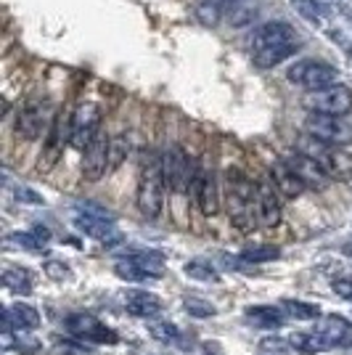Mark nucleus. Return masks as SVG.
Here are the masks:
<instances>
[{"mask_svg":"<svg viewBox=\"0 0 352 355\" xmlns=\"http://www.w3.org/2000/svg\"><path fill=\"white\" fill-rule=\"evenodd\" d=\"M225 202H228V218L238 231H252L257 220V183H252L241 170L225 173Z\"/></svg>","mask_w":352,"mask_h":355,"instance_id":"f257e3e1","label":"nucleus"},{"mask_svg":"<svg viewBox=\"0 0 352 355\" xmlns=\"http://www.w3.org/2000/svg\"><path fill=\"white\" fill-rule=\"evenodd\" d=\"M164 170H161V157L148 151L141 162V175H138V193L135 202L141 215L148 220H157L164 207Z\"/></svg>","mask_w":352,"mask_h":355,"instance_id":"f03ea898","label":"nucleus"},{"mask_svg":"<svg viewBox=\"0 0 352 355\" xmlns=\"http://www.w3.org/2000/svg\"><path fill=\"white\" fill-rule=\"evenodd\" d=\"M297 151L313 157V159L326 170V175L331 178V180H342V183L352 180V154H347L344 148L328 146V144H321V141L305 135V138L297 144Z\"/></svg>","mask_w":352,"mask_h":355,"instance_id":"7ed1b4c3","label":"nucleus"},{"mask_svg":"<svg viewBox=\"0 0 352 355\" xmlns=\"http://www.w3.org/2000/svg\"><path fill=\"white\" fill-rule=\"evenodd\" d=\"M161 170H164V183L170 186V191L186 193L193 189V178H196L199 167L191 162L186 148L173 144V146L164 148V154H161Z\"/></svg>","mask_w":352,"mask_h":355,"instance_id":"20e7f679","label":"nucleus"},{"mask_svg":"<svg viewBox=\"0 0 352 355\" xmlns=\"http://www.w3.org/2000/svg\"><path fill=\"white\" fill-rule=\"evenodd\" d=\"M305 135L328 144V146L344 148L352 144V125L347 122V117H328V114H308L305 122Z\"/></svg>","mask_w":352,"mask_h":355,"instance_id":"39448f33","label":"nucleus"},{"mask_svg":"<svg viewBox=\"0 0 352 355\" xmlns=\"http://www.w3.org/2000/svg\"><path fill=\"white\" fill-rule=\"evenodd\" d=\"M302 104L310 114H328V117H347L352 112V90L347 85H328L323 90L308 93Z\"/></svg>","mask_w":352,"mask_h":355,"instance_id":"423d86ee","label":"nucleus"},{"mask_svg":"<svg viewBox=\"0 0 352 355\" xmlns=\"http://www.w3.org/2000/svg\"><path fill=\"white\" fill-rule=\"evenodd\" d=\"M289 83L305 88L308 93H315V90H323L328 85H337V69L326 61L318 59H302L297 61L292 69L286 72Z\"/></svg>","mask_w":352,"mask_h":355,"instance_id":"0eeeda50","label":"nucleus"},{"mask_svg":"<svg viewBox=\"0 0 352 355\" xmlns=\"http://www.w3.org/2000/svg\"><path fill=\"white\" fill-rule=\"evenodd\" d=\"M98 130H101V106L93 101L77 106L72 122H69V144L77 151H88L90 144L101 135Z\"/></svg>","mask_w":352,"mask_h":355,"instance_id":"6e6552de","label":"nucleus"},{"mask_svg":"<svg viewBox=\"0 0 352 355\" xmlns=\"http://www.w3.org/2000/svg\"><path fill=\"white\" fill-rule=\"evenodd\" d=\"M67 331L72 334L74 340L96 342V345H117V331H112L109 326H103L96 315L90 313H72L67 315Z\"/></svg>","mask_w":352,"mask_h":355,"instance_id":"1a4fd4ad","label":"nucleus"},{"mask_svg":"<svg viewBox=\"0 0 352 355\" xmlns=\"http://www.w3.org/2000/svg\"><path fill=\"white\" fill-rule=\"evenodd\" d=\"M283 45H299V35L286 21H267L263 27H257L252 35V53L283 48Z\"/></svg>","mask_w":352,"mask_h":355,"instance_id":"9d476101","label":"nucleus"},{"mask_svg":"<svg viewBox=\"0 0 352 355\" xmlns=\"http://www.w3.org/2000/svg\"><path fill=\"white\" fill-rule=\"evenodd\" d=\"M48 109L51 106L45 101H30L27 106H21L19 114H16V135L24 138V141L40 138L45 133V128H48Z\"/></svg>","mask_w":352,"mask_h":355,"instance_id":"9b49d317","label":"nucleus"},{"mask_svg":"<svg viewBox=\"0 0 352 355\" xmlns=\"http://www.w3.org/2000/svg\"><path fill=\"white\" fill-rule=\"evenodd\" d=\"M286 162H289V167L297 173V178L305 183V189H310V191H326V189H328L331 178L326 175V170H323L313 157L302 154V151H294V154L286 157Z\"/></svg>","mask_w":352,"mask_h":355,"instance_id":"f8f14e48","label":"nucleus"},{"mask_svg":"<svg viewBox=\"0 0 352 355\" xmlns=\"http://www.w3.org/2000/svg\"><path fill=\"white\" fill-rule=\"evenodd\" d=\"M193 199L202 209V215L212 218L220 212V193H218V180H215V173H209L204 167L196 170V178H193Z\"/></svg>","mask_w":352,"mask_h":355,"instance_id":"ddd939ff","label":"nucleus"},{"mask_svg":"<svg viewBox=\"0 0 352 355\" xmlns=\"http://www.w3.org/2000/svg\"><path fill=\"white\" fill-rule=\"evenodd\" d=\"M257 220L265 228L281 223V191L273 180H257Z\"/></svg>","mask_w":352,"mask_h":355,"instance_id":"4468645a","label":"nucleus"},{"mask_svg":"<svg viewBox=\"0 0 352 355\" xmlns=\"http://www.w3.org/2000/svg\"><path fill=\"white\" fill-rule=\"evenodd\" d=\"M109 146H112V138L98 135L93 144L88 146V151H82V178L96 183L109 173Z\"/></svg>","mask_w":352,"mask_h":355,"instance_id":"2eb2a0df","label":"nucleus"},{"mask_svg":"<svg viewBox=\"0 0 352 355\" xmlns=\"http://www.w3.org/2000/svg\"><path fill=\"white\" fill-rule=\"evenodd\" d=\"M74 228L85 236L96 239L101 244H117L122 241V234L117 231L114 220H103V218H93V215H85L80 209H74Z\"/></svg>","mask_w":352,"mask_h":355,"instance_id":"dca6fc26","label":"nucleus"},{"mask_svg":"<svg viewBox=\"0 0 352 355\" xmlns=\"http://www.w3.org/2000/svg\"><path fill=\"white\" fill-rule=\"evenodd\" d=\"M69 141V133L64 130V117H56L51 122V130H48V138H45V148H43V159H40V170H51L53 164L59 162L61 151H64V144Z\"/></svg>","mask_w":352,"mask_h":355,"instance_id":"f3484780","label":"nucleus"},{"mask_svg":"<svg viewBox=\"0 0 352 355\" xmlns=\"http://www.w3.org/2000/svg\"><path fill=\"white\" fill-rule=\"evenodd\" d=\"M313 331H318L321 337H326L334 347H352V324L344 321V318H339V315L321 318Z\"/></svg>","mask_w":352,"mask_h":355,"instance_id":"a211bd4d","label":"nucleus"},{"mask_svg":"<svg viewBox=\"0 0 352 355\" xmlns=\"http://www.w3.org/2000/svg\"><path fill=\"white\" fill-rule=\"evenodd\" d=\"M270 175H273L270 180L276 183V189L281 191V196H286V199H297L302 191H308L305 183L297 178V173L289 167L286 159H276L273 167H270Z\"/></svg>","mask_w":352,"mask_h":355,"instance_id":"6ab92c4d","label":"nucleus"},{"mask_svg":"<svg viewBox=\"0 0 352 355\" xmlns=\"http://www.w3.org/2000/svg\"><path fill=\"white\" fill-rule=\"evenodd\" d=\"M125 308H127L130 315L154 321V318L161 313V300L157 295H148V292H141V289H132V292L125 295Z\"/></svg>","mask_w":352,"mask_h":355,"instance_id":"aec40b11","label":"nucleus"},{"mask_svg":"<svg viewBox=\"0 0 352 355\" xmlns=\"http://www.w3.org/2000/svg\"><path fill=\"white\" fill-rule=\"evenodd\" d=\"M3 324L6 331H24V329H37L40 326V313L35 311L32 305H11L8 311L3 313Z\"/></svg>","mask_w":352,"mask_h":355,"instance_id":"412c9836","label":"nucleus"},{"mask_svg":"<svg viewBox=\"0 0 352 355\" xmlns=\"http://www.w3.org/2000/svg\"><path fill=\"white\" fill-rule=\"evenodd\" d=\"M247 321L260 329H281L286 324V313L281 311V305H252L247 308Z\"/></svg>","mask_w":352,"mask_h":355,"instance_id":"4be33fe9","label":"nucleus"},{"mask_svg":"<svg viewBox=\"0 0 352 355\" xmlns=\"http://www.w3.org/2000/svg\"><path fill=\"white\" fill-rule=\"evenodd\" d=\"M289 345H292L297 353H305V355H318V353H328L334 345L321 337L318 331H299V334H292L289 337Z\"/></svg>","mask_w":352,"mask_h":355,"instance_id":"5701e85b","label":"nucleus"},{"mask_svg":"<svg viewBox=\"0 0 352 355\" xmlns=\"http://www.w3.org/2000/svg\"><path fill=\"white\" fill-rule=\"evenodd\" d=\"M119 260H130L135 266H141L143 270H148L154 279H159L161 273H164V257L154 250H125Z\"/></svg>","mask_w":352,"mask_h":355,"instance_id":"b1692460","label":"nucleus"},{"mask_svg":"<svg viewBox=\"0 0 352 355\" xmlns=\"http://www.w3.org/2000/svg\"><path fill=\"white\" fill-rule=\"evenodd\" d=\"M241 3L244 0H202L199 3V19L204 24H218L231 8L236 11V6H241Z\"/></svg>","mask_w":352,"mask_h":355,"instance_id":"393cba45","label":"nucleus"},{"mask_svg":"<svg viewBox=\"0 0 352 355\" xmlns=\"http://www.w3.org/2000/svg\"><path fill=\"white\" fill-rule=\"evenodd\" d=\"M281 311L286 313V318H297V321H321V308L310 305V302H299V300H283Z\"/></svg>","mask_w":352,"mask_h":355,"instance_id":"a878e982","label":"nucleus"},{"mask_svg":"<svg viewBox=\"0 0 352 355\" xmlns=\"http://www.w3.org/2000/svg\"><path fill=\"white\" fill-rule=\"evenodd\" d=\"M3 286L16 292V295H30L32 292L30 270H24V268H6L3 270Z\"/></svg>","mask_w":352,"mask_h":355,"instance_id":"bb28decb","label":"nucleus"},{"mask_svg":"<svg viewBox=\"0 0 352 355\" xmlns=\"http://www.w3.org/2000/svg\"><path fill=\"white\" fill-rule=\"evenodd\" d=\"M148 331H151V337H154V340L167 342V345H186L183 331H180L175 324H167V321H151V324H148Z\"/></svg>","mask_w":352,"mask_h":355,"instance_id":"cd10ccee","label":"nucleus"},{"mask_svg":"<svg viewBox=\"0 0 352 355\" xmlns=\"http://www.w3.org/2000/svg\"><path fill=\"white\" fill-rule=\"evenodd\" d=\"M114 273H117L122 282H130V284H141V282L154 279L148 270H143V268L135 266V263H130V260H119L117 266H114Z\"/></svg>","mask_w":352,"mask_h":355,"instance_id":"c85d7f7f","label":"nucleus"},{"mask_svg":"<svg viewBox=\"0 0 352 355\" xmlns=\"http://www.w3.org/2000/svg\"><path fill=\"white\" fill-rule=\"evenodd\" d=\"M186 276H191V279H196V282H220V273L215 270V268L209 266V263H204V260H191V263H186Z\"/></svg>","mask_w":352,"mask_h":355,"instance_id":"c756f323","label":"nucleus"},{"mask_svg":"<svg viewBox=\"0 0 352 355\" xmlns=\"http://www.w3.org/2000/svg\"><path fill=\"white\" fill-rule=\"evenodd\" d=\"M281 250L273 244H263V247H249V250L241 252V260L244 263H270V260H279Z\"/></svg>","mask_w":352,"mask_h":355,"instance_id":"7c9ffc66","label":"nucleus"},{"mask_svg":"<svg viewBox=\"0 0 352 355\" xmlns=\"http://www.w3.org/2000/svg\"><path fill=\"white\" fill-rule=\"evenodd\" d=\"M292 6L310 21H323L328 16V6H323L318 0H292Z\"/></svg>","mask_w":352,"mask_h":355,"instance_id":"2f4dec72","label":"nucleus"},{"mask_svg":"<svg viewBox=\"0 0 352 355\" xmlns=\"http://www.w3.org/2000/svg\"><path fill=\"white\" fill-rule=\"evenodd\" d=\"M6 244L8 247H19V250H32V252H40L45 247V241L35 231H30V234H11V236H6Z\"/></svg>","mask_w":352,"mask_h":355,"instance_id":"473e14b6","label":"nucleus"},{"mask_svg":"<svg viewBox=\"0 0 352 355\" xmlns=\"http://www.w3.org/2000/svg\"><path fill=\"white\" fill-rule=\"evenodd\" d=\"M127 151H130V141H127V135H117V138H112V146H109V170L119 167L122 159L127 157Z\"/></svg>","mask_w":352,"mask_h":355,"instance_id":"72a5a7b5","label":"nucleus"},{"mask_svg":"<svg viewBox=\"0 0 352 355\" xmlns=\"http://www.w3.org/2000/svg\"><path fill=\"white\" fill-rule=\"evenodd\" d=\"M186 311L191 313L193 318H212L215 315V305H209V302H204V300H196V297H188L186 300Z\"/></svg>","mask_w":352,"mask_h":355,"instance_id":"f704fd0d","label":"nucleus"},{"mask_svg":"<svg viewBox=\"0 0 352 355\" xmlns=\"http://www.w3.org/2000/svg\"><path fill=\"white\" fill-rule=\"evenodd\" d=\"M56 350H61V355H90L93 350L85 347L82 342L74 340H56Z\"/></svg>","mask_w":352,"mask_h":355,"instance_id":"c9c22d12","label":"nucleus"},{"mask_svg":"<svg viewBox=\"0 0 352 355\" xmlns=\"http://www.w3.org/2000/svg\"><path fill=\"white\" fill-rule=\"evenodd\" d=\"M334 292H337L342 300L352 302V279H337V282H334Z\"/></svg>","mask_w":352,"mask_h":355,"instance_id":"e433bc0d","label":"nucleus"},{"mask_svg":"<svg viewBox=\"0 0 352 355\" xmlns=\"http://www.w3.org/2000/svg\"><path fill=\"white\" fill-rule=\"evenodd\" d=\"M45 270H48V276H51V279H59V282H61V279H67V276H69V270H67V266H64V263H59V260H51Z\"/></svg>","mask_w":352,"mask_h":355,"instance_id":"4c0bfd02","label":"nucleus"},{"mask_svg":"<svg viewBox=\"0 0 352 355\" xmlns=\"http://www.w3.org/2000/svg\"><path fill=\"white\" fill-rule=\"evenodd\" d=\"M16 196H19V202H24V205H40V202H43V199L35 191H30V189H16Z\"/></svg>","mask_w":352,"mask_h":355,"instance_id":"58836bf2","label":"nucleus"},{"mask_svg":"<svg viewBox=\"0 0 352 355\" xmlns=\"http://www.w3.org/2000/svg\"><path fill=\"white\" fill-rule=\"evenodd\" d=\"M260 347H263V350H286V347H292V345H289V340L286 342L283 340H265Z\"/></svg>","mask_w":352,"mask_h":355,"instance_id":"ea45409f","label":"nucleus"},{"mask_svg":"<svg viewBox=\"0 0 352 355\" xmlns=\"http://www.w3.org/2000/svg\"><path fill=\"white\" fill-rule=\"evenodd\" d=\"M344 252H347V254H352V239L347 241V247H344Z\"/></svg>","mask_w":352,"mask_h":355,"instance_id":"a19ab883","label":"nucleus"}]
</instances>
